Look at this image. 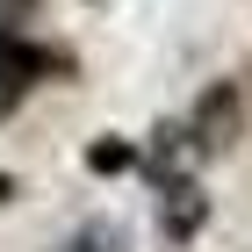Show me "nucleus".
Wrapping results in <instances>:
<instances>
[{
  "mask_svg": "<svg viewBox=\"0 0 252 252\" xmlns=\"http://www.w3.org/2000/svg\"><path fill=\"white\" fill-rule=\"evenodd\" d=\"M180 137H188V152H194V158H223L238 137H245V79H238V72H216L209 87L188 101Z\"/></svg>",
  "mask_w": 252,
  "mask_h": 252,
  "instance_id": "nucleus-1",
  "label": "nucleus"
},
{
  "mask_svg": "<svg viewBox=\"0 0 252 252\" xmlns=\"http://www.w3.org/2000/svg\"><path fill=\"white\" fill-rule=\"evenodd\" d=\"M51 72H72V58L51 51V43H36L29 29H0V123L15 116Z\"/></svg>",
  "mask_w": 252,
  "mask_h": 252,
  "instance_id": "nucleus-2",
  "label": "nucleus"
},
{
  "mask_svg": "<svg viewBox=\"0 0 252 252\" xmlns=\"http://www.w3.org/2000/svg\"><path fill=\"white\" fill-rule=\"evenodd\" d=\"M202 231H209V194L194 188V180H166V188H158V245L188 252Z\"/></svg>",
  "mask_w": 252,
  "mask_h": 252,
  "instance_id": "nucleus-3",
  "label": "nucleus"
},
{
  "mask_svg": "<svg viewBox=\"0 0 252 252\" xmlns=\"http://www.w3.org/2000/svg\"><path fill=\"white\" fill-rule=\"evenodd\" d=\"M130 166H144V152H137L130 137H94V144H87V173H130Z\"/></svg>",
  "mask_w": 252,
  "mask_h": 252,
  "instance_id": "nucleus-4",
  "label": "nucleus"
},
{
  "mask_svg": "<svg viewBox=\"0 0 252 252\" xmlns=\"http://www.w3.org/2000/svg\"><path fill=\"white\" fill-rule=\"evenodd\" d=\"M58 252H123V231L108 223V216H87V223H79V231L65 238Z\"/></svg>",
  "mask_w": 252,
  "mask_h": 252,
  "instance_id": "nucleus-5",
  "label": "nucleus"
},
{
  "mask_svg": "<svg viewBox=\"0 0 252 252\" xmlns=\"http://www.w3.org/2000/svg\"><path fill=\"white\" fill-rule=\"evenodd\" d=\"M43 15V0H0V29H29Z\"/></svg>",
  "mask_w": 252,
  "mask_h": 252,
  "instance_id": "nucleus-6",
  "label": "nucleus"
}]
</instances>
